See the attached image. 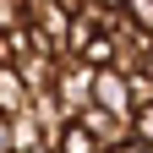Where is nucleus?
Here are the masks:
<instances>
[{"label":"nucleus","mask_w":153,"mask_h":153,"mask_svg":"<svg viewBox=\"0 0 153 153\" xmlns=\"http://www.w3.org/2000/svg\"><path fill=\"white\" fill-rule=\"evenodd\" d=\"M93 76H99V66H88L82 55H60V71H55V99H60L66 115H76L82 104H93Z\"/></svg>","instance_id":"1"},{"label":"nucleus","mask_w":153,"mask_h":153,"mask_svg":"<svg viewBox=\"0 0 153 153\" xmlns=\"http://www.w3.org/2000/svg\"><path fill=\"white\" fill-rule=\"evenodd\" d=\"M27 27L38 38H49L55 49H66V27H71V6L66 0H27Z\"/></svg>","instance_id":"2"},{"label":"nucleus","mask_w":153,"mask_h":153,"mask_svg":"<svg viewBox=\"0 0 153 153\" xmlns=\"http://www.w3.org/2000/svg\"><path fill=\"white\" fill-rule=\"evenodd\" d=\"M76 120L99 137V148H120V142H131V115H115V109H104V104H82V109H76Z\"/></svg>","instance_id":"3"},{"label":"nucleus","mask_w":153,"mask_h":153,"mask_svg":"<svg viewBox=\"0 0 153 153\" xmlns=\"http://www.w3.org/2000/svg\"><path fill=\"white\" fill-rule=\"evenodd\" d=\"M93 104H104L115 115H131V88H126L120 66H99V76H93Z\"/></svg>","instance_id":"4"},{"label":"nucleus","mask_w":153,"mask_h":153,"mask_svg":"<svg viewBox=\"0 0 153 153\" xmlns=\"http://www.w3.org/2000/svg\"><path fill=\"white\" fill-rule=\"evenodd\" d=\"M6 120H11V153H49V148H55V137L44 131V120H38L33 109L6 115Z\"/></svg>","instance_id":"5"},{"label":"nucleus","mask_w":153,"mask_h":153,"mask_svg":"<svg viewBox=\"0 0 153 153\" xmlns=\"http://www.w3.org/2000/svg\"><path fill=\"white\" fill-rule=\"evenodd\" d=\"M33 104V88L22 82V71L16 66H0V115H22Z\"/></svg>","instance_id":"6"},{"label":"nucleus","mask_w":153,"mask_h":153,"mask_svg":"<svg viewBox=\"0 0 153 153\" xmlns=\"http://www.w3.org/2000/svg\"><path fill=\"white\" fill-rule=\"evenodd\" d=\"M49 153H104V148H99V137H93V131L71 115V120L55 131V148H49Z\"/></svg>","instance_id":"7"},{"label":"nucleus","mask_w":153,"mask_h":153,"mask_svg":"<svg viewBox=\"0 0 153 153\" xmlns=\"http://www.w3.org/2000/svg\"><path fill=\"white\" fill-rule=\"evenodd\" d=\"M120 11H126V22H137L153 33V0H120Z\"/></svg>","instance_id":"8"},{"label":"nucleus","mask_w":153,"mask_h":153,"mask_svg":"<svg viewBox=\"0 0 153 153\" xmlns=\"http://www.w3.org/2000/svg\"><path fill=\"white\" fill-rule=\"evenodd\" d=\"M27 22V0H0V27H22Z\"/></svg>","instance_id":"9"},{"label":"nucleus","mask_w":153,"mask_h":153,"mask_svg":"<svg viewBox=\"0 0 153 153\" xmlns=\"http://www.w3.org/2000/svg\"><path fill=\"white\" fill-rule=\"evenodd\" d=\"M0 153H11V120L0 115Z\"/></svg>","instance_id":"10"}]
</instances>
